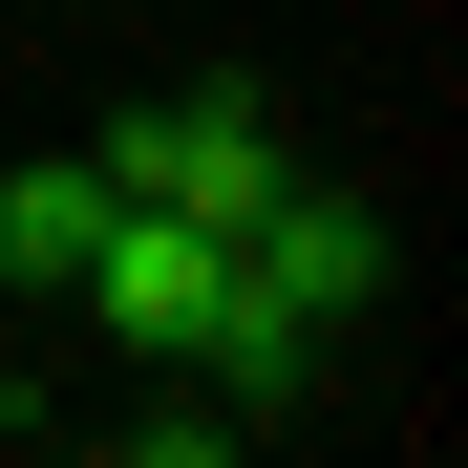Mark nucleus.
<instances>
[{
	"mask_svg": "<svg viewBox=\"0 0 468 468\" xmlns=\"http://www.w3.org/2000/svg\"><path fill=\"white\" fill-rule=\"evenodd\" d=\"M0 426H64V405H43V383H22V341H0Z\"/></svg>",
	"mask_w": 468,
	"mask_h": 468,
	"instance_id": "6",
	"label": "nucleus"
},
{
	"mask_svg": "<svg viewBox=\"0 0 468 468\" xmlns=\"http://www.w3.org/2000/svg\"><path fill=\"white\" fill-rule=\"evenodd\" d=\"M86 234H107V171H86V149L0 171V298H64V277H86Z\"/></svg>",
	"mask_w": 468,
	"mask_h": 468,
	"instance_id": "5",
	"label": "nucleus"
},
{
	"mask_svg": "<svg viewBox=\"0 0 468 468\" xmlns=\"http://www.w3.org/2000/svg\"><path fill=\"white\" fill-rule=\"evenodd\" d=\"M64 298H86L107 362H192V320L234 298V234L171 213V192H107V234H86V277H64Z\"/></svg>",
	"mask_w": 468,
	"mask_h": 468,
	"instance_id": "2",
	"label": "nucleus"
},
{
	"mask_svg": "<svg viewBox=\"0 0 468 468\" xmlns=\"http://www.w3.org/2000/svg\"><path fill=\"white\" fill-rule=\"evenodd\" d=\"M86 171H107V192H171V213H213V234H256V213L298 192V128H277L256 86H171V107H107Z\"/></svg>",
	"mask_w": 468,
	"mask_h": 468,
	"instance_id": "1",
	"label": "nucleus"
},
{
	"mask_svg": "<svg viewBox=\"0 0 468 468\" xmlns=\"http://www.w3.org/2000/svg\"><path fill=\"white\" fill-rule=\"evenodd\" d=\"M320 362H341V341L298 320L277 277H234L213 320H192V383H213V405H256V426H298V405H320Z\"/></svg>",
	"mask_w": 468,
	"mask_h": 468,
	"instance_id": "4",
	"label": "nucleus"
},
{
	"mask_svg": "<svg viewBox=\"0 0 468 468\" xmlns=\"http://www.w3.org/2000/svg\"><path fill=\"white\" fill-rule=\"evenodd\" d=\"M234 277H277V298H298V320H320V341H341V320H362V298H383V277H405V234H383V192H320V171H298V192L256 213V234H234Z\"/></svg>",
	"mask_w": 468,
	"mask_h": 468,
	"instance_id": "3",
	"label": "nucleus"
}]
</instances>
